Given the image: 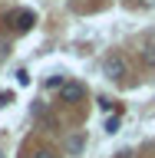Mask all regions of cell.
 Returning <instances> with one entry per match:
<instances>
[{
  "label": "cell",
  "mask_w": 155,
  "mask_h": 158,
  "mask_svg": "<svg viewBox=\"0 0 155 158\" xmlns=\"http://www.w3.org/2000/svg\"><path fill=\"white\" fill-rule=\"evenodd\" d=\"M126 73H129V66H126V59H122V56H109V59H106V76L126 79Z\"/></svg>",
  "instance_id": "cell-1"
},
{
  "label": "cell",
  "mask_w": 155,
  "mask_h": 158,
  "mask_svg": "<svg viewBox=\"0 0 155 158\" xmlns=\"http://www.w3.org/2000/svg\"><path fill=\"white\" fill-rule=\"evenodd\" d=\"M83 92H86V89L79 86V82H66V86L59 89V99H63V102H79Z\"/></svg>",
  "instance_id": "cell-2"
},
{
  "label": "cell",
  "mask_w": 155,
  "mask_h": 158,
  "mask_svg": "<svg viewBox=\"0 0 155 158\" xmlns=\"http://www.w3.org/2000/svg\"><path fill=\"white\" fill-rule=\"evenodd\" d=\"M33 23H37V17H33L30 10H20V13H17V30H20V33H23V30H30Z\"/></svg>",
  "instance_id": "cell-3"
},
{
  "label": "cell",
  "mask_w": 155,
  "mask_h": 158,
  "mask_svg": "<svg viewBox=\"0 0 155 158\" xmlns=\"http://www.w3.org/2000/svg\"><path fill=\"white\" fill-rule=\"evenodd\" d=\"M142 63H145L149 69H155V40H149L145 46H142Z\"/></svg>",
  "instance_id": "cell-4"
},
{
  "label": "cell",
  "mask_w": 155,
  "mask_h": 158,
  "mask_svg": "<svg viewBox=\"0 0 155 158\" xmlns=\"http://www.w3.org/2000/svg\"><path fill=\"white\" fill-rule=\"evenodd\" d=\"M119 125H122V118H119V115H109V118H106V125H102V128H106L109 135H116V132H119Z\"/></svg>",
  "instance_id": "cell-5"
},
{
  "label": "cell",
  "mask_w": 155,
  "mask_h": 158,
  "mask_svg": "<svg viewBox=\"0 0 155 158\" xmlns=\"http://www.w3.org/2000/svg\"><path fill=\"white\" fill-rule=\"evenodd\" d=\"M46 86H50V89H63V86H66V79H63V76H50Z\"/></svg>",
  "instance_id": "cell-6"
},
{
  "label": "cell",
  "mask_w": 155,
  "mask_h": 158,
  "mask_svg": "<svg viewBox=\"0 0 155 158\" xmlns=\"http://www.w3.org/2000/svg\"><path fill=\"white\" fill-rule=\"evenodd\" d=\"M17 82H20V86H30V73H27V69H17Z\"/></svg>",
  "instance_id": "cell-7"
},
{
  "label": "cell",
  "mask_w": 155,
  "mask_h": 158,
  "mask_svg": "<svg viewBox=\"0 0 155 158\" xmlns=\"http://www.w3.org/2000/svg\"><path fill=\"white\" fill-rule=\"evenodd\" d=\"M13 102V92H0V106H10Z\"/></svg>",
  "instance_id": "cell-8"
},
{
  "label": "cell",
  "mask_w": 155,
  "mask_h": 158,
  "mask_svg": "<svg viewBox=\"0 0 155 158\" xmlns=\"http://www.w3.org/2000/svg\"><path fill=\"white\" fill-rule=\"evenodd\" d=\"M33 158H56V155H53L50 148H43V152H37V155H33Z\"/></svg>",
  "instance_id": "cell-9"
}]
</instances>
